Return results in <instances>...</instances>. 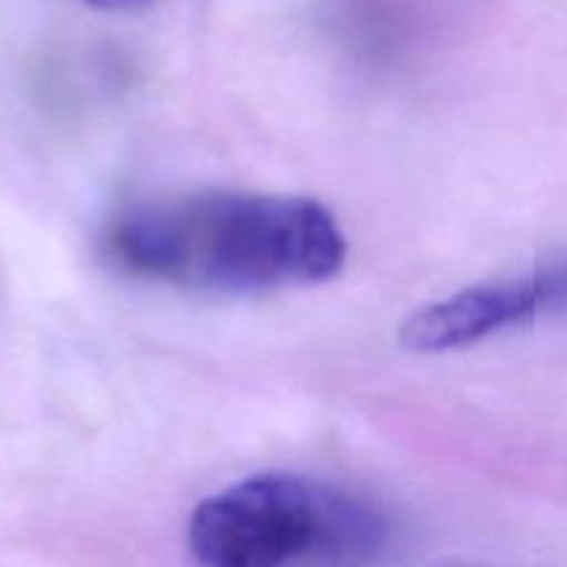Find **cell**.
<instances>
[{"mask_svg":"<svg viewBox=\"0 0 567 567\" xmlns=\"http://www.w3.org/2000/svg\"><path fill=\"white\" fill-rule=\"evenodd\" d=\"M565 308L567 258L524 275L463 288L415 310L399 330V343L419 354L452 352Z\"/></svg>","mask_w":567,"mask_h":567,"instance_id":"obj_3","label":"cell"},{"mask_svg":"<svg viewBox=\"0 0 567 567\" xmlns=\"http://www.w3.org/2000/svg\"><path fill=\"white\" fill-rule=\"evenodd\" d=\"M100 247L133 280L219 297L316 286L347 260L336 216L316 199L221 188L127 205Z\"/></svg>","mask_w":567,"mask_h":567,"instance_id":"obj_1","label":"cell"},{"mask_svg":"<svg viewBox=\"0 0 567 567\" xmlns=\"http://www.w3.org/2000/svg\"><path fill=\"white\" fill-rule=\"evenodd\" d=\"M385 535V515L369 498L275 471L203 498L186 540L199 567H286L310 557H365Z\"/></svg>","mask_w":567,"mask_h":567,"instance_id":"obj_2","label":"cell"},{"mask_svg":"<svg viewBox=\"0 0 567 567\" xmlns=\"http://www.w3.org/2000/svg\"><path fill=\"white\" fill-rule=\"evenodd\" d=\"M81 3L97 11H131L138 9V6H147L150 0H81Z\"/></svg>","mask_w":567,"mask_h":567,"instance_id":"obj_4","label":"cell"}]
</instances>
